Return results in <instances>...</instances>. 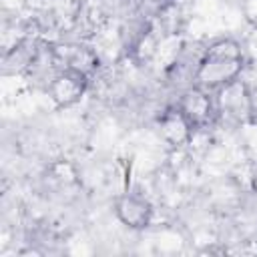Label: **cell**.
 I'll return each instance as SVG.
<instances>
[{
    "label": "cell",
    "mask_w": 257,
    "mask_h": 257,
    "mask_svg": "<svg viewBox=\"0 0 257 257\" xmlns=\"http://www.w3.org/2000/svg\"><path fill=\"white\" fill-rule=\"evenodd\" d=\"M243 68L245 54L241 44L233 38H219L201 54L193 72V84L215 92L221 86L241 78Z\"/></svg>",
    "instance_id": "cell-1"
},
{
    "label": "cell",
    "mask_w": 257,
    "mask_h": 257,
    "mask_svg": "<svg viewBox=\"0 0 257 257\" xmlns=\"http://www.w3.org/2000/svg\"><path fill=\"white\" fill-rule=\"evenodd\" d=\"M217 116L231 122L251 120V88L241 80H233L219 90H215Z\"/></svg>",
    "instance_id": "cell-2"
},
{
    "label": "cell",
    "mask_w": 257,
    "mask_h": 257,
    "mask_svg": "<svg viewBox=\"0 0 257 257\" xmlns=\"http://www.w3.org/2000/svg\"><path fill=\"white\" fill-rule=\"evenodd\" d=\"M177 106L183 110V114L191 120L195 131L207 128L217 118V104H215V92L205 90L201 86L191 84L185 88L177 100Z\"/></svg>",
    "instance_id": "cell-3"
},
{
    "label": "cell",
    "mask_w": 257,
    "mask_h": 257,
    "mask_svg": "<svg viewBox=\"0 0 257 257\" xmlns=\"http://www.w3.org/2000/svg\"><path fill=\"white\" fill-rule=\"evenodd\" d=\"M88 88V76L70 70V68H58V72L48 82V98L56 108H70L78 104Z\"/></svg>",
    "instance_id": "cell-4"
},
{
    "label": "cell",
    "mask_w": 257,
    "mask_h": 257,
    "mask_svg": "<svg viewBox=\"0 0 257 257\" xmlns=\"http://www.w3.org/2000/svg\"><path fill=\"white\" fill-rule=\"evenodd\" d=\"M114 217L131 231H143L153 221V205L137 193H122L114 201Z\"/></svg>",
    "instance_id": "cell-5"
},
{
    "label": "cell",
    "mask_w": 257,
    "mask_h": 257,
    "mask_svg": "<svg viewBox=\"0 0 257 257\" xmlns=\"http://www.w3.org/2000/svg\"><path fill=\"white\" fill-rule=\"evenodd\" d=\"M159 126V135L161 139L171 147V149H183L193 141L195 135V126L191 124V120L183 114V110L175 104L169 106L157 120Z\"/></svg>",
    "instance_id": "cell-6"
},
{
    "label": "cell",
    "mask_w": 257,
    "mask_h": 257,
    "mask_svg": "<svg viewBox=\"0 0 257 257\" xmlns=\"http://www.w3.org/2000/svg\"><path fill=\"white\" fill-rule=\"evenodd\" d=\"M54 60L60 64V68L76 70L84 76H92L98 68V56L90 46L84 44H62L54 48Z\"/></svg>",
    "instance_id": "cell-7"
},
{
    "label": "cell",
    "mask_w": 257,
    "mask_h": 257,
    "mask_svg": "<svg viewBox=\"0 0 257 257\" xmlns=\"http://www.w3.org/2000/svg\"><path fill=\"white\" fill-rule=\"evenodd\" d=\"M36 56H38V50L34 48V42L32 40H20V42H16L4 54L2 74L4 76H12V74H20V72L28 70L36 62Z\"/></svg>",
    "instance_id": "cell-8"
},
{
    "label": "cell",
    "mask_w": 257,
    "mask_h": 257,
    "mask_svg": "<svg viewBox=\"0 0 257 257\" xmlns=\"http://www.w3.org/2000/svg\"><path fill=\"white\" fill-rule=\"evenodd\" d=\"M251 120L257 122V90H251Z\"/></svg>",
    "instance_id": "cell-9"
}]
</instances>
